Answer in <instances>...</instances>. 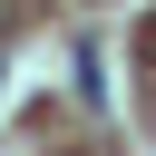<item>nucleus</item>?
I'll list each match as a JSON object with an SVG mask.
<instances>
[]
</instances>
